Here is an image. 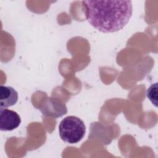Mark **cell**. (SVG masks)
<instances>
[{
  "label": "cell",
  "instance_id": "6da1fadb",
  "mask_svg": "<svg viewBox=\"0 0 158 158\" xmlns=\"http://www.w3.org/2000/svg\"><path fill=\"white\" fill-rule=\"evenodd\" d=\"M81 5L88 22L102 33L122 30L133 12L131 1H83Z\"/></svg>",
  "mask_w": 158,
  "mask_h": 158
},
{
  "label": "cell",
  "instance_id": "7a4b0ae2",
  "mask_svg": "<svg viewBox=\"0 0 158 158\" xmlns=\"http://www.w3.org/2000/svg\"><path fill=\"white\" fill-rule=\"evenodd\" d=\"M61 139L66 143L75 144L80 141L86 132V127L82 120L75 116H68L61 120L59 125Z\"/></svg>",
  "mask_w": 158,
  "mask_h": 158
},
{
  "label": "cell",
  "instance_id": "3957f363",
  "mask_svg": "<svg viewBox=\"0 0 158 158\" xmlns=\"http://www.w3.org/2000/svg\"><path fill=\"white\" fill-rule=\"evenodd\" d=\"M44 115L57 118L67 112V107L62 101L54 98H47L39 107Z\"/></svg>",
  "mask_w": 158,
  "mask_h": 158
},
{
  "label": "cell",
  "instance_id": "277c9868",
  "mask_svg": "<svg viewBox=\"0 0 158 158\" xmlns=\"http://www.w3.org/2000/svg\"><path fill=\"white\" fill-rule=\"evenodd\" d=\"M21 123L19 115L15 111L7 109H0V130L11 131L17 128Z\"/></svg>",
  "mask_w": 158,
  "mask_h": 158
},
{
  "label": "cell",
  "instance_id": "5b68a950",
  "mask_svg": "<svg viewBox=\"0 0 158 158\" xmlns=\"http://www.w3.org/2000/svg\"><path fill=\"white\" fill-rule=\"evenodd\" d=\"M18 93L11 86H0V107L6 109L15 104L18 101Z\"/></svg>",
  "mask_w": 158,
  "mask_h": 158
}]
</instances>
